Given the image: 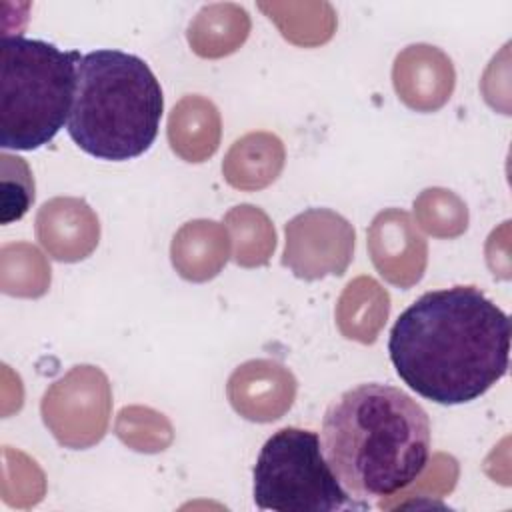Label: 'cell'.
<instances>
[{
	"mask_svg": "<svg viewBox=\"0 0 512 512\" xmlns=\"http://www.w3.org/2000/svg\"><path fill=\"white\" fill-rule=\"evenodd\" d=\"M218 120V112L210 100L200 96H186L174 106L168 122V138L172 150L188 162H202L218 148L220 132L198 130L208 122Z\"/></svg>",
	"mask_w": 512,
	"mask_h": 512,
	"instance_id": "cell-14",
	"label": "cell"
},
{
	"mask_svg": "<svg viewBox=\"0 0 512 512\" xmlns=\"http://www.w3.org/2000/svg\"><path fill=\"white\" fill-rule=\"evenodd\" d=\"M78 50L50 42L2 36L0 48V144L6 150H36L68 122Z\"/></svg>",
	"mask_w": 512,
	"mask_h": 512,
	"instance_id": "cell-4",
	"label": "cell"
},
{
	"mask_svg": "<svg viewBox=\"0 0 512 512\" xmlns=\"http://www.w3.org/2000/svg\"><path fill=\"white\" fill-rule=\"evenodd\" d=\"M376 288H378V282L366 276L356 278L346 286L336 312L340 330L346 338L358 340L364 344H370L376 340V334L386 322V316L366 312V306H364Z\"/></svg>",
	"mask_w": 512,
	"mask_h": 512,
	"instance_id": "cell-16",
	"label": "cell"
},
{
	"mask_svg": "<svg viewBox=\"0 0 512 512\" xmlns=\"http://www.w3.org/2000/svg\"><path fill=\"white\" fill-rule=\"evenodd\" d=\"M36 234L56 260L78 262L98 244L100 226L86 202L76 198H54L40 208Z\"/></svg>",
	"mask_w": 512,
	"mask_h": 512,
	"instance_id": "cell-10",
	"label": "cell"
},
{
	"mask_svg": "<svg viewBox=\"0 0 512 512\" xmlns=\"http://www.w3.org/2000/svg\"><path fill=\"white\" fill-rule=\"evenodd\" d=\"M110 384L94 366H74L42 398V418L68 448H88L102 440L110 420Z\"/></svg>",
	"mask_w": 512,
	"mask_h": 512,
	"instance_id": "cell-6",
	"label": "cell"
},
{
	"mask_svg": "<svg viewBox=\"0 0 512 512\" xmlns=\"http://www.w3.org/2000/svg\"><path fill=\"white\" fill-rule=\"evenodd\" d=\"M254 502L276 512H336L356 508L330 470L320 436L286 426L262 446L254 464Z\"/></svg>",
	"mask_w": 512,
	"mask_h": 512,
	"instance_id": "cell-5",
	"label": "cell"
},
{
	"mask_svg": "<svg viewBox=\"0 0 512 512\" xmlns=\"http://www.w3.org/2000/svg\"><path fill=\"white\" fill-rule=\"evenodd\" d=\"M352 252V224L328 208H310L286 224L282 264L298 278L318 280L328 274L340 276L348 268Z\"/></svg>",
	"mask_w": 512,
	"mask_h": 512,
	"instance_id": "cell-7",
	"label": "cell"
},
{
	"mask_svg": "<svg viewBox=\"0 0 512 512\" xmlns=\"http://www.w3.org/2000/svg\"><path fill=\"white\" fill-rule=\"evenodd\" d=\"M432 198L440 210H436L422 194L414 202L416 216L424 230L434 236H458L468 226V210L466 204L460 202L450 190L444 188H430Z\"/></svg>",
	"mask_w": 512,
	"mask_h": 512,
	"instance_id": "cell-17",
	"label": "cell"
},
{
	"mask_svg": "<svg viewBox=\"0 0 512 512\" xmlns=\"http://www.w3.org/2000/svg\"><path fill=\"white\" fill-rule=\"evenodd\" d=\"M416 80L398 92V98L414 110L430 112L440 108L452 94L454 68L438 48L416 44L398 54L394 64V86Z\"/></svg>",
	"mask_w": 512,
	"mask_h": 512,
	"instance_id": "cell-11",
	"label": "cell"
},
{
	"mask_svg": "<svg viewBox=\"0 0 512 512\" xmlns=\"http://www.w3.org/2000/svg\"><path fill=\"white\" fill-rule=\"evenodd\" d=\"M162 110L160 82L142 58L108 48L80 58L68 134L86 154L112 162L144 154Z\"/></svg>",
	"mask_w": 512,
	"mask_h": 512,
	"instance_id": "cell-3",
	"label": "cell"
},
{
	"mask_svg": "<svg viewBox=\"0 0 512 512\" xmlns=\"http://www.w3.org/2000/svg\"><path fill=\"white\" fill-rule=\"evenodd\" d=\"M294 392L296 380L290 370L270 360H250L238 366L228 380L234 410L256 422L280 418L292 406Z\"/></svg>",
	"mask_w": 512,
	"mask_h": 512,
	"instance_id": "cell-9",
	"label": "cell"
},
{
	"mask_svg": "<svg viewBox=\"0 0 512 512\" xmlns=\"http://www.w3.org/2000/svg\"><path fill=\"white\" fill-rule=\"evenodd\" d=\"M226 222L234 234V262L240 266L266 264L276 246V234L266 214L242 204L228 212Z\"/></svg>",
	"mask_w": 512,
	"mask_h": 512,
	"instance_id": "cell-15",
	"label": "cell"
},
{
	"mask_svg": "<svg viewBox=\"0 0 512 512\" xmlns=\"http://www.w3.org/2000/svg\"><path fill=\"white\" fill-rule=\"evenodd\" d=\"M510 318L476 286L430 290L394 322L396 374L416 394L452 406L480 398L508 372Z\"/></svg>",
	"mask_w": 512,
	"mask_h": 512,
	"instance_id": "cell-1",
	"label": "cell"
},
{
	"mask_svg": "<svg viewBox=\"0 0 512 512\" xmlns=\"http://www.w3.org/2000/svg\"><path fill=\"white\" fill-rule=\"evenodd\" d=\"M368 250L378 272L400 288H410L424 274L426 242L402 210L390 208L374 218Z\"/></svg>",
	"mask_w": 512,
	"mask_h": 512,
	"instance_id": "cell-8",
	"label": "cell"
},
{
	"mask_svg": "<svg viewBox=\"0 0 512 512\" xmlns=\"http://www.w3.org/2000/svg\"><path fill=\"white\" fill-rule=\"evenodd\" d=\"M282 164V142L272 134L256 132L234 142L222 164V172L234 188L256 190L270 184Z\"/></svg>",
	"mask_w": 512,
	"mask_h": 512,
	"instance_id": "cell-13",
	"label": "cell"
},
{
	"mask_svg": "<svg viewBox=\"0 0 512 512\" xmlns=\"http://www.w3.org/2000/svg\"><path fill=\"white\" fill-rule=\"evenodd\" d=\"M228 258L226 230L212 220L188 222L174 236L172 262L186 280H208Z\"/></svg>",
	"mask_w": 512,
	"mask_h": 512,
	"instance_id": "cell-12",
	"label": "cell"
},
{
	"mask_svg": "<svg viewBox=\"0 0 512 512\" xmlns=\"http://www.w3.org/2000/svg\"><path fill=\"white\" fill-rule=\"evenodd\" d=\"M322 454L356 508L414 484L430 458V420L404 390L360 384L324 412Z\"/></svg>",
	"mask_w": 512,
	"mask_h": 512,
	"instance_id": "cell-2",
	"label": "cell"
}]
</instances>
